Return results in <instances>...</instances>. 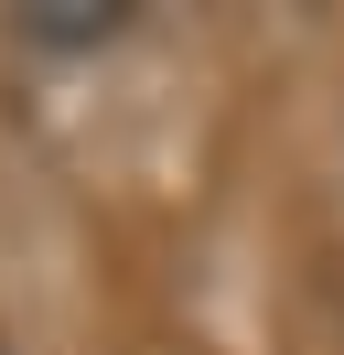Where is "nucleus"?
Here are the masks:
<instances>
[{"label":"nucleus","mask_w":344,"mask_h":355,"mask_svg":"<svg viewBox=\"0 0 344 355\" xmlns=\"http://www.w3.org/2000/svg\"><path fill=\"white\" fill-rule=\"evenodd\" d=\"M119 22H129L119 0H33V11H22V33H33V44H108Z\"/></svg>","instance_id":"1"}]
</instances>
